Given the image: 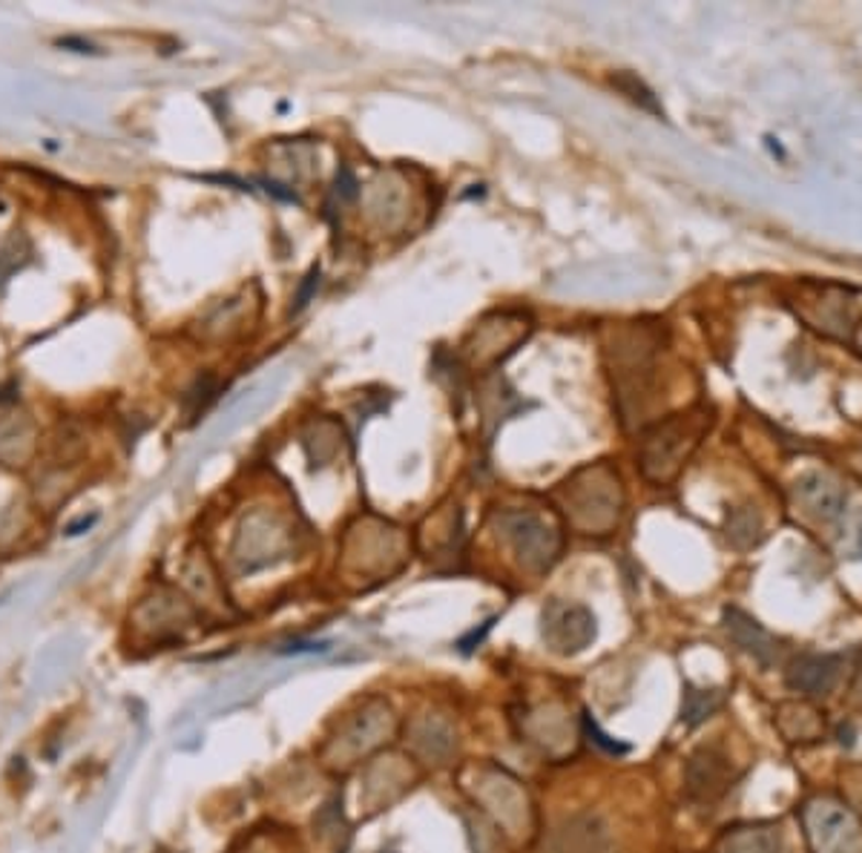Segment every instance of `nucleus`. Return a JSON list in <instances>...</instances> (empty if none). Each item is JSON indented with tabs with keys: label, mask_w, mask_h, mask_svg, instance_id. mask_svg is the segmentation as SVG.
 <instances>
[{
	"label": "nucleus",
	"mask_w": 862,
	"mask_h": 853,
	"mask_svg": "<svg viewBox=\"0 0 862 853\" xmlns=\"http://www.w3.org/2000/svg\"><path fill=\"white\" fill-rule=\"evenodd\" d=\"M560 503L575 526L590 535H604L621 521L624 512L621 477L606 463L578 468L560 484Z\"/></svg>",
	"instance_id": "nucleus-2"
},
{
	"label": "nucleus",
	"mask_w": 862,
	"mask_h": 853,
	"mask_svg": "<svg viewBox=\"0 0 862 853\" xmlns=\"http://www.w3.org/2000/svg\"><path fill=\"white\" fill-rule=\"evenodd\" d=\"M484 326L486 331H492V337H486L480 331L475 333L477 363H500V360H507L512 354L518 342L530 337V322L523 317H512V314H500V317H495L492 322H484Z\"/></svg>",
	"instance_id": "nucleus-13"
},
{
	"label": "nucleus",
	"mask_w": 862,
	"mask_h": 853,
	"mask_svg": "<svg viewBox=\"0 0 862 853\" xmlns=\"http://www.w3.org/2000/svg\"><path fill=\"white\" fill-rule=\"evenodd\" d=\"M500 535L512 544L523 569L541 575L553 567L564 546L558 523L535 509H507L498 514Z\"/></svg>",
	"instance_id": "nucleus-4"
},
{
	"label": "nucleus",
	"mask_w": 862,
	"mask_h": 853,
	"mask_svg": "<svg viewBox=\"0 0 862 853\" xmlns=\"http://www.w3.org/2000/svg\"><path fill=\"white\" fill-rule=\"evenodd\" d=\"M727 537L736 549H750L762 541V521L753 509H736L727 523Z\"/></svg>",
	"instance_id": "nucleus-19"
},
{
	"label": "nucleus",
	"mask_w": 862,
	"mask_h": 853,
	"mask_svg": "<svg viewBox=\"0 0 862 853\" xmlns=\"http://www.w3.org/2000/svg\"><path fill=\"white\" fill-rule=\"evenodd\" d=\"M549 853H613V837L598 816H572L555 831Z\"/></svg>",
	"instance_id": "nucleus-11"
},
{
	"label": "nucleus",
	"mask_w": 862,
	"mask_h": 853,
	"mask_svg": "<svg viewBox=\"0 0 862 853\" xmlns=\"http://www.w3.org/2000/svg\"><path fill=\"white\" fill-rule=\"evenodd\" d=\"M802 822L814 853H862V824L837 801H810Z\"/></svg>",
	"instance_id": "nucleus-5"
},
{
	"label": "nucleus",
	"mask_w": 862,
	"mask_h": 853,
	"mask_svg": "<svg viewBox=\"0 0 862 853\" xmlns=\"http://www.w3.org/2000/svg\"><path fill=\"white\" fill-rule=\"evenodd\" d=\"M725 633L741 652L757 658L762 667H771L773 661H776V656H780L776 638H773L759 621H753L750 615L736 610V606H727L725 610Z\"/></svg>",
	"instance_id": "nucleus-12"
},
{
	"label": "nucleus",
	"mask_w": 862,
	"mask_h": 853,
	"mask_svg": "<svg viewBox=\"0 0 862 853\" xmlns=\"http://www.w3.org/2000/svg\"><path fill=\"white\" fill-rule=\"evenodd\" d=\"M480 799L507 828H518L526 816V796L507 773H489V778L480 782Z\"/></svg>",
	"instance_id": "nucleus-14"
},
{
	"label": "nucleus",
	"mask_w": 862,
	"mask_h": 853,
	"mask_svg": "<svg viewBox=\"0 0 862 853\" xmlns=\"http://www.w3.org/2000/svg\"><path fill=\"white\" fill-rule=\"evenodd\" d=\"M722 707V693L718 690H696L688 687L684 702H681V721L688 727H699Z\"/></svg>",
	"instance_id": "nucleus-18"
},
{
	"label": "nucleus",
	"mask_w": 862,
	"mask_h": 853,
	"mask_svg": "<svg viewBox=\"0 0 862 853\" xmlns=\"http://www.w3.org/2000/svg\"><path fill=\"white\" fill-rule=\"evenodd\" d=\"M415 744L417 750L431 759V762H440L446 759L454 748V730L443 721V718H423L420 725L415 727Z\"/></svg>",
	"instance_id": "nucleus-17"
},
{
	"label": "nucleus",
	"mask_w": 862,
	"mask_h": 853,
	"mask_svg": "<svg viewBox=\"0 0 862 853\" xmlns=\"http://www.w3.org/2000/svg\"><path fill=\"white\" fill-rule=\"evenodd\" d=\"M727 853H782V833L773 824L736 828L725 839Z\"/></svg>",
	"instance_id": "nucleus-16"
},
{
	"label": "nucleus",
	"mask_w": 862,
	"mask_h": 853,
	"mask_svg": "<svg viewBox=\"0 0 862 853\" xmlns=\"http://www.w3.org/2000/svg\"><path fill=\"white\" fill-rule=\"evenodd\" d=\"M711 420L704 408H690L679 414L665 417L661 423L650 425L642 437V471L650 484H670L679 468L688 463L699 440L704 437Z\"/></svg>",
	"instance_id": "nucleus-3"
},
{
	"label": "nucleus",
	"mask_w": 862,
	"mask_h": 853,
	"mask_svg": "<svg viewBox=\"0 0 862 853\" xmlns=\"http://www.w3.org/2000/svg\"><path fill=\"white\" fill-rule=\"evenodd\" d=\"M794 491L802 512L817 518V521L831 523L846 512V489H842L831 475H819V471L802 475L799 480H796Z\"/></svg>",
	"instance_id": "nucleus-10"
},
{
	"label": "nucleus",
	"mask_w": 862,
	"mask_h": 853,
	"mask_svg": "<svg viewBox=\"0 0 862 853\" xmlns=\"http://www.w3.org/2000/svg\"><path fill=\"white\" fill-rule=\"evenodd\" d=\"M287 546H291V535L280 526V521L273 514L259 512L239 528L234 558L242 572H257V569L271 567V564L285 558Z\"/></svg>",
	"instance_id": "nucleus-7"
},
{
	"label": "nucleus",
	"mask_w": 862,
	"mask_h": 853,
	"mask_svg": "<svg viewBox=\"0 0 862 853\" xmlns=\"http://www.w3.org/2000/svg\"><path fill=\"white\" fill-rule=\"evenodd\" d=\"M583 725H587V730H590V736L596 739L598 748H604L606 753H627L630 744H621V741H613L606 732H601V727L596 725V721H590V718H583Z\"/></svg>",
	"instance_id": "nucleus-23"
},
{
	"label": "nucleus",
	"mask_w": 862,
	"mask_h": 853,
	"mask_svg": "<svg viewBox=\"0 0 862 853\" xmlns=\"http://www.w3.org/2000/svg\"><path fill=\"white\" fill-rule=\"evenodd\" d=\"M658 348H661V331L656 326H644V322L621 328L615 333L613 345H606V354L613 360L610 374H613L624 425L644 414V402L650 397V386L656 379Z\"/></svg>",
	"instance_id": "nucleus-1"
},
{
	"label": "nucleus",
	"mask_w": 862,
	"mask_h": 853,
	"mask_svg": "<svg viewBox=\"0 0 862 853\" xmlns=\"http://www.w3.org/2000/svg\"><path fill=\"white\" fill-rule=\"evenodd\" d=\"M613 87H619L624 95H630V101H636V104L644 106V110H650V113H656V115H665L661 113V106L656 104V95H653V92L647 90V87H644L636 76L621 72V76L613 78Z\"/></svg>",
	"instance_id": "nucleus-21"
},
{
	"label": "nucleus",
	"mask_w": 862,
	"mask_h": 853,
	"mask_svg": "<svg viewBox=\"0 0 862 853\" xmlns=\"http://www.w3.org/2000/svg\"><path fill=\"white\" fill-rule=\"evenodd\" d=\"M356 193H360V184H356L354 173H351L349 167H342L340 175H337V196L351 202V198H356Z\"/></svg>",
	"instance_id": "nucleus-24"
},
{
	"label": "nucleus",
	"mask_w": 862,
	"mask_h": 853,
	"mask_svg": "<svg viewBox=\"0 0 862 853\" xmlns=\"http://www.w3.org/2000/svg\"><path fill=\"white\" fill-rule=\"evenodd\" d=\"M32 452V423L23 414H0V463L21 466Z\"/></svg>",
	"instance_id": "nucleus-15"
},
{
	"label": "nucleus",
	"mask_w": 862,
	"mask_h": 853,
	"mask_svg": "<svg viewBox=\"0 0 862 853\" xmlns=\"http://www.w3.org/2000/svg\"><path fill=\"white\" fill-rule=\"evenodd\" d=\"M842 679V658L828 656V652H808L791 661L785 672L787 690L810 695V698H825L837 690Z\"/></svg>",
	"instance_id": "nucleus-8"
},
{
	"label": "nucleus",
	"mask_w": 862,
	"mask_h": 853,
	"mask_svg": "<svg viewBox=\"0 0 862 853\" xmlns=\"http://www.w3.org/2000/svg\"><path fill=\"white\" fill-rule=\"evenodd\" d=\"M541 635H544V644L555 656H578V652H583L596 641V615L583 604L549 601L544 610V618H541Z\"/></svg>",
	"instance_id": "nucleus-6"
},
{
	"label": "nucleus",
	"mask_w": 862,
	"mask_h": 853,
	"mask_svg": "<svg viewBox=\"0 0 862 853\" xmlns=\"http://www.w3.org/2000/svg\"><path fill=\"white\" fill-rule=\"evenodd\" d=\"M730 778H734V767H730V759L718 748H699L696 753L690 755L688 762V793L690 799L696 801H713L722 796V793L730 787Z\"/></svg>",
	"instance_id": "nucleus-9"
},
{
	"label": "nucleus",
	"mask_w": 862,
	"mask_h": 853,
	"mask_svg": "<svg viewBox=\"0 0 862 853\" xmlns=\"http://www.w3.org/2000/svg\"><path fill=\"white\" fill-rule=\"evenodd\" d=\"M310 437H319V452L310 454L314 466H326L328 460H333L340 454L342 443H345L342 425L333 423V420H319V423L310 425Z\"/></svg>",
	"instance_id": "nucleus-20"
},
{
	"label": "nucleus",
	"mask_w": 862,
	"mask_h": 853,
	"mask_svg": "<svg viewBox=\"0 0 862 853\" xmlns=\"http://www.w3.org/2000/svg\"><path fill=\"white\" fill-rule=\"evenodd\" d=\"M317 285H319V264H314V268H310V271H308V276H305L303 287H299V294H296L294 314H299V310H303V308H308L310 296H314Z\"/></svg>",
	"instance_id": "nucleus-22"
}]
</instances>
